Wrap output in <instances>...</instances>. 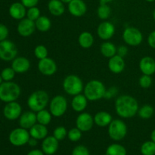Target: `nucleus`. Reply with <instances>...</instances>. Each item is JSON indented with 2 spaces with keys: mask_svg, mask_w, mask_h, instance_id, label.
<instances>
[{
  "mask_svg": "<svg viewBox=\"0 0 155 155\" xmlns=\"http://www.w3.org/2000/svg\"><path fill=\"white\" fill-rule=\"evenodd\" d=\"M2 82H3V80H2V77H1V74H0V85L2 83Z\"/></svg>",
  "mask_w": 155,
  "mask_h": 155,
  "instance_id": "obj_52",
  "label": "nucleus"
},
{
  "mask_svg": "<svg viewBox=\"0 0 155 155\" xmlns=\"http://www.w3.org/2000/svg\"><path fill=\"white\" fill-rule=\"evenodd\" d=\"M71 155H90L88 148L84 145H77L74 148Z\"/></svg>",
  "mask_w": 155,
  "mask_h": 155,
  "instance_id": "obj_41",
  "label": "nucleus"
},
{
  "mask_svg": "<svg viewBox=\"0 0 155 155\" xmlns=\"http://www.w3.org/2000/svg\"><path fill=\"white\" fill-rule=\"evenodd\" d=\"M30 138V135L29 131L26 129L20 127L19 128H16L12 130L8 136V139L10 143L12 145L16 147H21L25 145L28 143V141Z\"/></svg>",
  "mask_w": 155,
  "mask_h": 155,
  "instance_id": "obj_10",
  "label": "nucleus"
},
{
  "mask_svg": "<svg viewBox=\"0 0 155 155\" xmlns=\"http://www.w3.org/2000/svg\"><path fill=\"white\" fill-rule=\"evenodd\" d=\"M48 51L46 47L43 45H38L34 48V55L39 60L48 57Z\"/></svg>",
  "mask_w": 155,
  "mask_h": 155,
  "instance_id": "obj_36",
  "label": "nucleus"
},
{
  "mask_svg": "<svg viewBox=\"0 0 155 155\" xmlns=\"http://www.w3.org/2000/svg\"><path fill=\"white\" fill-rule=\"evenodd\" d=\"M48 94L44 90H36L30 95L27 101V104L30 110L38 112L45 109L49 104Z\"/></svg>",
  "mask_w": 155,
  "mask_h": 155,
  "instance_id": "obj_4",
  "label": "nucleus"
},
{
  "mask_svg": "<svg viewBox=\"0 0 155 155\" xmlns=\"http://www.w3.org/2000/svg\"><path fill=\"white\" fill-rule=\"evenodd\" d=\"M100 3H104V4H108V3L111 2L113 0H99Z\"/></svg>",
  "mask_w": 155,
  "mask_h": 155,
  "instance_id": "obj_50",
  "label": "nucleus"
},
{
  "mask_svg": "<svg viewBox=\"0 0 155 155\" xmlns=\"http://www.w3.org/2000/svg\"><path fill=\"white\" fill-rule=\"evenodd\" d=\"M82 133L83 132L80 131L77 127L75 128H72L68 132V138L70 141L71 142H78L82 138Z\"/></svg>",
  "mask_w": 155,
  "mask_h": 155,
  "instance_id": "obj_38",
  "label": "nucleus"
},
{
  "mask_svg": "<svg viewBox=\"0 0 155 155\" xmlns=\"http://www.w3.org/2000/svg\"><path fill=\"white\" fill-rule=\"evenodd\" d=\"M30 137L34 138V139H37V140H43L45 137L48 136V129H47L46 126L42 125V124L36 123L34 126L30 129Z\"/></svg>",
  "mask_w": 155,
  "mask_h": 155,
  "instance_id": "obj_25",
  "label": "nucleus"
},
{
  "mask_svg": "<svg viewBox=\"0 0 155 155\" xmlns=\"http://www.w3.org/2000/svg\"><path fill=\"white\" fill-rule=\"evenodd\" d=\"M39 0H21V2L27 8L34 7L37 5Z\"/></svg>",
  "mask_w": 155,
  "mask_h": 155,
  "instance_id": "obj_45",
  "label": "nucleus"
},
{
  "mask_svg": "<svg viewBox=\"0 0 155 155\" xmlns=\"http://www.w3.org/2000/svg\"><path fill=\"white\" fill-rule=\"evenodd\" d=\"M27 144H29V145H30V146H32V147L36 146V145H37V139H34V138L30 137V139H29V141H28V143Z\"/></svg>",
  "mask_w": 155,
  "mask_h": 155,
  "instance_id": "obj_48",
  "label": "nucleus"
},
{
  "mask_svg": "<svg viewBox=\"0 0 155 155\" xmlns=\"http://www.w3.org/2000/svg\"><path fill=\"white\" fill-rule=\"evenodd\" d=\"M49 111L54 117H61L68 110V100L63 95H57L49 101Z\"/></svg>",
  "mask_w": 155,
  "mask_h": 155,
  "instance_id": "obj_6",
  "label": "nucleus"
},
{
  "mask_svg": "<svg viewBox=\"0 0 155 155\" xmlns=\"http://www.w3.org/2000/svg\"><path fill=\"white\" fill-rule=\"evenodd\" d=\"M58 66L56 62L51 58L41 59L38 62V71L44 76H52L57 72Z\"/></svg>",
  "mask_w": 155,
  "mask_h": 155,
  "instance_id": "obj_13",
  "label": "nucleus"
},
{
  "mask_svg": "<svg viewBox=\"0 0 155 155\" xmlns=\"http://www.w3.org/2000/svg\"><path fill=\"white\" fill-rule=\"evenodd\" d=\"M146 2H154L155 0H145Z\"/></svg>",
  "mask_w": 155,
  "mask_h": 155,
  "instance_id": "obj_54",
  "label": "nucleus"
},
{
  "mask_svg": "<svg viewBox=\"0 0 155 155\" xmlns=\"http://www.w3.org/2000/svg\"><path fill=\"white\" fill-rule=\"evenodd\" d=\"M78 43L83 48H91L94 43V36L90 32H82L78 37Z\"/></svg>",
  "mask_w": 155,
  "mask_h": 155,
  "instance_id": "obj_27",
  "label": "nucleus"
},
{
  "mask_svg": "<svg viewBox=\"0 0 155 155\" xmlns=\"http://www.w3.org/2000/svg\"><path fill=\"white\" fill-rule=\"evenodd\" d=\"M9 34L8 28L5 24H0V42L7 39Z\"/></svg>",
  "mask_w": 155,
  "mask_h": 155,
  "instance_id": "obj_43",
  "label": "nucleus"
},
{
  "mask_svg": "<svg viewBox=\"0 0 155 155\" xmlns=\"http://www.w3.org/2000/svg\"><path fill=\"white\" fill-rule=\"evenodd\" d=\"M22 113V107L16 101L6 103L3 108V115L8 120L13 121L19 119Z\"/></svg>",
  "mask_w": 155,
  "mask_h": 155,
  "instance_id": "obj_11",
  "label": "nucleus"
},
{
  "mask_svg": "<svg viewBox=\"0 0 155 155\" xmlns=\"http://www.w3.org/2000/svg\"><path fill=\"white\" fill-rule=\"evenodd\" d=\"M48 9L51 15L54 17L61 16L65 12L64 3L61 0H50L48 3Z\"/></svg>",
  "mask_w": 155,
  "mask_h": 155,
  "instance_id": "obj_26",
  "label": "nucleus"
},
{
  "mask_svg": "<svg viewBox=\"0 0 155 155\" xmlns=\"http://www.w3.org/2000/svg\"><path fill=\"white\" fill-rule=\"evenodd\" d=\"M18 50L16 45L8 39L0 42V60L12 61L18 55Z\"/></svg>",
  "mask_w": 155,
  "mask_h": 155,
  "instance_id": "obj_9",
  "label": "nucleus"
},
{
  "mask_svg": "<svg viewBox=\"0 0 155 155\" xmlns=\"http://www.w3.org/2000/svg\"><path fill=\"white\" fill-rule=\"evenodd\" d=\"M35 21H31L29 18H25L21 20L17 27V31L18 34L22 37H29L36 30Z\"/></svg>",
  "mask_w": 155,
  "mask_h": 155,
  "instance_id": "obj_14",
  "label": "nucleus"
},
{
  "mask_svg": "<svg viewBox=\"0 0 155 155\" xmlns=\"http://www.w3.org/2000/svg\"><path fill=\"white\" fill-rule=\"evenodd\" d=\"M139 69L142 74L152 76L155 74V60L152 57L145 56L139 61Z\"/></svg>",
  "mask_w": 155,
  "mask_h": 155,
  "instance_id": "obj_21",
  "label": "nucleus"
},
{
  "mask_svg": "<svg viewBox=\"0 0 155 155\" xmlns=\"http://www.w3.org/2000/svg\"><path fill=\"white\" fill-rule=\"evenodd\" d=\"M41 16V12L39 8L36 6L29 8L27 10V18L33 21H36Z\"/></svg>",
  "mask_w": 155,
  "mask_h": 155,
  "instance_id": "obj_39",
  "label": "nucleus"
},
{
  "mask_svg": "<svg viewBox=\"0 0 155 155\" xmlns=\"http://www.w3.org/2000/svg\"><path fill=\"white\" fill-rule=\"evenodd\" d=\"M115 33V27L110 21H104L98 25L97 34L101 39L107 41L111 39Z\"/></svg>",
  "mask_w": 155,
  "mask_h": 155,
  "instance_id": "obj_15",
  "label": "nucleus"
},
{
  "mask_svg": "<svg viewBox=\"0 0 155 155\" xmlns=\"http://www.w3.org/2000/svg\"><path fill=\"white\" fill-rule=\"evenodd\" d=\"M117 47H116L114 43L105 41L100 45V52L104 57L110 58L117 54Z\"/></svg>",
  "mask_w": 155,
  "mask_h": 155,
  "instance_id": "obj_28",
  "label": "nucleus"
},
{
  "mask_svg": "<svg viewBox=\"0 0 155 155\" xmlns=\"http://www.w3.org/2000/svg\"><path fill=\"white\" fill-rule=\"evenodd\" d=\"M21 93V87L13 81L2 82L0 85V100L5 103L15 101Z\"/></svg>",
  "mask_w": 155,
  "mask_h": 155,
  "instance_id": "obj_2",
  "label": "nucleus"
},
{
  "mask_svg": "<svg viewBox=\"0 0 155 155\" xmlns=\"http://www.w3.org/2000/svg\"><path fill=\"white\" fill-rule=\"evenodd\" d=\"M153 18H154V20L155 21V8H154V12H153Z\"/></svg>",
  "mask_w": 155,
  "mask_h": 155,
  "instance_id": "obj_53",
  "label": "nucleus"
},
{
  "mask_svg": "<svg viewBox=\"0 0 155 155\" xmlns=\"http://www.w3.org/2000/svg\"><path fill=\"white\" fill-rule=\"evenodd\" d=\"M1 77L2 78L3 81L5 82H8V81H12L13 79L15 77V71H14L13 68L11 67V68H5L1 71Z\"/></svg>",
  "mask_w": 155,
  "mask_h": 155,
  "instance_id": "obj_35",
  "label": "nucleus"
},
{
  "mask_svg": "<svg viewBox=\"0 0 155 155\" xmlns=\"http://www.w3.org/2000/svg\"><path fill=\"white\" fill-rule=\"evenodd\" d=\"M68 130L63 126L56 127L53 131V136L58 141H62L68 136Z\"/></svg>",
  "mask_w": 155,
  "mask_h": 155,
  "instance_id": "obj_37",
  "label": "nucleus"
},
{
  "mask_svg": "<svg viewBox=\"0 0 155 155\" xmlns=\"http://www.w3.org/2000/svg\"><path fill=\"white\" fill-rule=\"evenodd\" d=\"M152 81L151 76L142 74L139 80V84L143 89H148L152 84Z\"/></svg>",
  "mask_w": 155,
  "mask_h": 155,
  "instance_id": "obj_40",
  "label": "nucleus"
},
{
  "mask_svg": "<svg viewBox=\"0 0 155 155\" xmlns=\"http://www.w3.org/2000/svg\"><path fill=\"white\" fill-rule=\"evenodd\" d=\"M104 83L98 80H92L84 86V95L90 101H98L104 98L106 92Z\"/></svg>",
  "mask_w": 155,
  "mask_h": 155,
  "instance_id": "obj_3",
  "label": "nucleus"
},
{
  "mask_svg": "<svg viewBox=\"0 0 155 155\" xmlns=\"http://www.w3.org/2000/svg\"><path fill=\"white\" fill-rule=\"evenodd\" d=\"M61 1L63 3H64V4H69L72 0H61Z\"/></svg>",
  "mask_w": 155,
  "mask_h": 155,
  "instance_id": "obj_51",
  "label": "nucleus"
},
{
  "mask_svg": "<svg viewBox=\"0 0 155 155\" xmlns=\"http://www.w3.org/2000/svg\"><path fill=\"white\" fill-rule=\"evenodd\" d=\"M115 111L120 117L129 119L136 116L139 111V102L134 97L122 95L115 101Z\"/></svg>",
  "mask_w": 155,
  "mask_h": 155,
  "instance_id": "obj_1",
  "label": "nucleus"
},
{
  "mask_svg": "<svg viewBox=\"0 0 155 155\" xmlns=\"http://www.w3.org/2000/svg\"><path fill=\"white\" fill-rule=\"evenodd\" d=\"M59 147V141L54 136H47L42 143V151L47 155H53L57 152Z\"/></svg>",
  "mask_w": 155,
  "mask_h": 155,
  "instance_id": "obj_20",
  "label": "nucleus"
},
{
  "mask_svg": "<svg viewBox=\"0 0 155 155\" xmlns=\"http://www.w3.org/2000/svg\"><path fill=\"white\" fill-rule=\"evenodd\" d=\"M123 39L127 45L130 46H138L143 41L142 33L134 27H127L124 30Z\"/></svg>",
  "mask_w": 155,
  "mask_h": 155,
  "instance_id": "obj_8",
  "label": "nucleus"
},
{
  "mask_svg": "<svg viewBox=\"0 0 155 155\" xmlns=\"http://www.w3.org/2000/svg\"><path fill=\"white\" fill-rule=\"evenodd\" d=\"M148 44L151 48L155 49V30L149 33L148 36Z\"/></svg>",
  "mask_w": 155,
  "mask_h": 155,
  "instance_id": "obj_46",
  "label": "nucleus"
},
{
  "mask_svg": "<svg viewBox=\"0 0 155 155\" xmlns=\"http://www.w3.org/2000/svg\"><path fill=\"white\" fill-rule=\"evenodd\" d=\"M35 24H36V30H39V32L45 33V32L48 31L51 29V21L48 17L45 16V15H41L35 21Z\"/></svg>",
  "mask_w": 155,
  "mask_h": 155,
  "instance_id": "obj_29",
  "label": "nucleus"
},
{
  "mask_svg": "<svg viewBox=\"0 0 155 155\" xmlns=\"http://www.w3.org/2000/svg\"><path fill=\"white\" fill-rule=\"evenodd\" d=\"M37 123L36 113L33 110H27L21 114L19 117V125L22 128L30 130Z\"/></svg>",
  "mask_w": 155,
  "mask_h": 155,
  "instance_id": "obj_18",
  "label": "nucleus"
},
{
  "mask_svg": "<svg viewBox=\"0 0 155 155\" xmlns=\"http://www.w3.org/2000/svg\"><path fill=\"white\" fill-rule=\"evenodd\" d=\"M108 135L114 141H120L126 137L127 134V126L124 120L115 119L111 121L108 126Z\"/></svg>",
  "mask_w": 155,
  "mask_h": 155,
  "instance_id": "obj_7",
  "label": "nucleus"
},
{
  "mask_svg": "<svg viewBox=\"0 0 155 155\" xmlns=\"http://www.w3.org/2000/svg\"><path fill=\"white\" fill-rule=\"evenodd\" d=\"M154 107L150 104H145V105L142 106L141 107H139V111H138L139 117L143 120L150 119L154 115Z\"/></svg>",
  "mask_w": 155,
  "mask_h": 155,
  "instance_id": "obj_32",
  "label": "nucleus"
},
{
  "mask_svg": "<svg viewBox=\"0 0 155 155\" xmlns=\"http://www.w3.org/2000/svg\"><path fill=\"white\" fill-rule=\"evenodd\" d=\"M94 117V123L98 127H108L111 121L113 120L112 115L109 112L101 111L97 112Z\"/></svg>",
  "mask_w": 155,
  "mask_h": 155,
  "instance_id": "obj_24",
  "label": "nucleus"
},
{
  "mask_svg": "<svg viewBox=\"0 0 155 155\" xmlns=\"http://www.w3.org/2000/svg\"><path fill=\"white\" fill-rule=\"evenodd\" d=\"M88 101L84 94H79V95L73 96L72 101H71V107L74 111L77 113H81L85 110L88 105Z\"/></svg>",
  "mask_w": 155,
  "mask_h": 155,
  "instance_id": "obj_23",
  "label": "nucleus"
},
{
  "mask_svg": "<svg viewBox=\"0 0 155 155\" xmlns=\"http://www.w3.org/2000/svg\"><path fill=\"white\" fill-rule=\"evenodd\" d=\"M63 89L68 95L71 96L81 94L84 89L83 80L80 77L75 74H70L68 75L63 80L62 83Z\"/></svg>",
  "mask_w": 155,
  "mask_h": 155,
  "instance_id": "obj_5",
  "label": "nucleus"
},
{
  "mask_svg": "<svg viewBox=\"0 0 155 155\" xmlns=\"http://www.w3.org/2000/svg\"><path fill=\"white\" fill-rule=\"evenodd\" d=\"M142 155H155V143L153 141H147L141 146Z\"/></svg>",
  "mask_w": 155,
  "mask_h": 155,
  "instance_id": "obj_34",
  "label": "nucleus"
},
{
  "mask_svg": "<svg viewBox=\"0 0 155 155\" xmlns=\"http://www.w3.org/2000/svg\"><path fill=\"white\" fill-rule=\"evenodd\" d=\"M8 13L12 18L17 21H21L27 16V8L21 2H16L10 5Z\"/></svg>",
  "mask_w": 155,
  "mask_h": 155,
  "instance_id": "obj_19",
  "label": "nucleus"
},
{
  "mask_svg": "<svg viewBox=\"0 0 155 155\" xmlns=\"http://www.w3.org/2000/svg\"><path fill=\"white\" fill-rule=\"evenodd\" d=\"M151 141H153V142L155 143V130H154L152 132H151Z\"/></svg>",
  "mask_w": 155,
  "mask_h": 155,
  "instance_id": "obj_49",
  "label": "nucleus"
},
{
  "mask_svg": "<svg viewBox=\"0 0 155 155\" xmlns=\"http://www.w3.org/2000/svg\"><path fill=\"white\" fill-rule=\"evenodd\" d=\"M110 13H111V8L108 5V4L100 3V5L97 9V15L100 19L103 20V21L108 19Z\"/></svg>",
  "mask_w": 155,
  "mask_h": 155,
  "instance_id": "obj_33",
  "label": "nucleus"
},
{
  "mask_svg": "<svg viewBox=\"0 0 155 155\" xmlns=\"http://www.w3.org/2000/svg\"><path fill=\"white\" fill-rule=\"evenodd\" d=\"M94 124V117L87 112H81L76 119V127L84 133L90 131Z\"/></svg>",
  "mask_w": 155,
  "mask_h": 155,
  "instance_id": "obj_12",
  "label": "nucleus"
},
{
  "mask_svg": "<svg viewBox=\"0 0 155 155\" xmlns=\"http://www.w3.org/2000/svg\"><path fill=\"white\" fill-rule=\"evenodd\" d=\"M127 54H128V48L127 47V45H122L117 48V54L118 55L124 58Z\"/></svg>",
  "mask_w": 155,
  "mask_h": 155,
  "instance_id": "obj_44",
  "label": "nucleus"
},
{
  "mask_svg": "<svg viewBox=\"0 0 155 155\" xmlns=\"http://www.w3.org/2000/svg\"><path fill=\"white\" fill-rule=\"evenodd\" d=\"M118 93V89L115 86H111L109 89H106L105 94H104V98L105 99H111L114 97L116 96Z\"/></svg>",
  "mask_w": 155,
  "mask_h": 155,
  "instance_id": "obj_42",
  "label": "nucleus"
},
{
  "mask_svg": "<svg viewBox=\"0 0 155 155\" xmlns=\"http://www.w3.org/2000/svg\"><path fill=\"white\" fill-rule=\"evenodd\" d=\"M127 149L120 144H111L106 149L105 155H127Z\"/></svg>",
  "mask_w": 155,
  "mask_h": 155,
  "instance_id": "obj_31",
  "label": "nucleus"
},
{
  "mask_svg": "<svg viewBox=\"0 0 155 155\" xmlns=\"http://www.w3.org/2000/svg\"><path fill=\"white\" fill-rule=\"evenodd\" d=\"M68 9L72 16L80 18L87 12V5L83 0H72L68 4Z\"/></svg>",
  "mask_w": 155,
  "mask_h": 155,
  "instance_id": "obj_16",
  "label": "nucleus"
},
{
  "mask_svg": "<svg viewBox=\"0 0 155 155\" xmlns=\"http://www.w3.org/2000/svg\"><path fill=\"white\" fill-rule=\"evenodd\" d=\"M52 115L50 113L49 110L46 109H43L39 111L36 112V120L37 123L42 124V125L48 126L51 123L52 119Z\"/></svg>",
  "mask_w": 155,
  "mask_h": 155,
  "instance_id": "obj_30",
  "label": "nucleus"
},
{
  "mask_svg": "<svg viewBox=\"0 0 155 155\" xmlns=\"http://www.w3.org/2000/svg\"><path fill=\"white\" fill-rule=\"evenodd\" d=\"M27 155H44V152L39 149H34L28 152Z\"/></svg>",
  "mask_w": 155,
  "mask_h": 155,
  "instance_id": "obj_47",
  "label": "nucleus"
},
{
  "mask_svg": "<svg viewBox=\"0 0 155 155\" xmlns=\"http://www.w3.org/2000/svg\"><path fill=\"white\" fill-rule=\"evenodd\" d=\"M107 66L110 72L114 74H121L125 69L126 62L124 58L118 54H115L114 56L109 58Z\"/></svg>",
  "mask_w": 155,
  "mask_h": 155,
  "instance_id": "obj_17",
  "label": "nucleus"
},
{
  "mask_svg": "<svg viewBox=\"0 0 155 155\" xmlns=\"http://www.w3.org/2000/svg\"><path fill=\"white\" fill-rule=\"evenodd\" d=\"M12 68L16 74H24L30 68V62L25 57H16L12 61Z\"/></svg>",
  "mask_w": 155,
  "mask_h": 155,
  "instance_id": "obj_22",
  "label": "nucleus"
}]
</instances>
